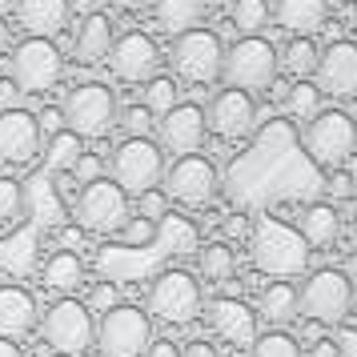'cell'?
I'll use <instances>...</instances> for the list:
<instances>
[{
  "mask_svg": "<svg viewBox=\"0 0 357 357\" xmlns=\"http://www.w3.org/2000/svg\"><path fill=\"white\" fill-rule=\"evenodd\" d=\"M205 125L209 132H217L221 141H241L253 132L257 125V105L249 93L241 89H221L217 97L209 100V109H205Z\"/></svg>",
  "mask_w": 357,
  "mask_h": 357,
  "instance_id": "obj_16",
  "label": "cell"
},
{
  "mask_svg": "<svg viewBox=\"0 0 357 357\" xmlns=\"http://www.w3.org/2000/svg\"><path fill=\"white\" fill-rule=\"evenodd\" d=\"M181 357H217V349H213L209 341H189V345L181 349Z\"/></svg>",
  "mask_w": 357,
  "mask_h": 357,
  "instance_id": "obj_47",
  "label": "cell"
},
{
  "mask_svg": "<svg viewBox=\"0 0 357 357\" xmlns=\"http://www.w3.org/2000/svg\"><path fill=\"white\" fill-rule=\"evenodd\" d=\"M349 237H354V249H357V213H354V225H349Z\"/></svg>",
  "mask_w": 357,
  "mask_h": 357,
  "instance_id": "obj_53",
  "label": "cell"
},
{
  "mask_svg": "<svg viewBox=\"0 0 357 357\" xmlns=\"http://www.w3.org/2000/svg\"><path fill=\"white\" fill-rule=\"evenodd\" d=\"M149 4H153V0H116V8H121V13H145Z\"/></svg>",
  "mask_w": 357,
  "mask_h": 357,
  "instance_id": "obj_50",
  "label": "cell"
},
{
  "mask_svg": "<svg viewBox=\"0 0 357 357\" xmlns=\"http://www.w3.org/2000/svg\"><path fill=\"white\" fill-rule=\"evenodd\" d=\"M45 149L29 109H0V165H33Z\"/></svg>",
  "mask_w": 357,
  "mask_h": 357,
  "instance_id": "obj_17",
  "label": "cell"
},
{
  "mask_svg": "<svg viewBox=\"0 0 357 357\" xmlns=\"http://www.w3.org/2000/svg\"><path fill=\"white\" fill-rule=\"evenodd\" d=\"M177 97H181L177 81H173V77H161V73H157L153 81H145V100H141V105H145L149 113L157 116V121H161V116L169 113L173 105H177Z\"/></svg>",
  "mask_w": 357,
  "mask_h": 357,
  "instance_id": "obj_34",
  "label": "cell"
},
{
  "mask_svg": "<svg viewBox=\"0 0 357 357\" xmlns=\"http://www.w3.org/2000/svg\"><path fill=\"white\" fill-rule=\"evenodd\" d=\"M161 181H165V197L177 201V205H185V209H205L213 197H217V185H221L217 165H213L209 157H201V153L177 157L173 165H165Z\"/></svg>",
  "mask_w": 357,
  "mask_h": 357,
  "instance_id": "obj_13",
  "label": "cell"
},
{
  "mask_svg": "<svg viewBox=\"0 0 357 357\" xmlns=\"http://www.w3.org/2000/svg\"><path fill=\"white\" fill-rule=\"evenodd\" d=\"M8 77L20 93H49L61 84L65 77V56L56 49V40H36V36H24L17 49L8 52Z\"/></svg>",
  "mask_w": 357,
  "mask_h": 357,
  "instance_id": "obj_10",
  "label": "cell"
},
{
  "mask_svg": "<svg viewBox=\"0 0 357 357\" xmlns=\"http://www.w3.org/2000/svg\"><path fill=\"white\" fill-rule=\"evenodd\" d=\"M109 173L125 197H141L149 189H161L165 153L153 137H125L109 157Z\"/></svg>",
  "mask_w": 357,
  "mask_h": 357,
  "instance_id": "obj_3",
  "label": "cell"
},
{
  "mask_svg": "<svg viewBox=\"0 0 357 357\" xmlns=\"http://www.w3.org/2000/svg\"><path fill=\"white\" fill-rule=\"evenodd\" d=\"M297 233H301V241H305L309 249H325V245H333L341 237L337 205H329V201H313V205H305L301 221H297Z\"/></svg>",
  "mask_w": 357,
  "mask_h": 357,
  "instance_id": "obj_25",
  "label": "cell"
},
{
  "mask_svg": "<svg viewBox=\"0 0 357 357\" xmlns=\"http://www.w3.org/2000/svg\"><path fill=\"white\" fill-rule=\"evenodd\" d=\"M197 269H201V277L205 281H233V273H237V257H233V249H229L225 241H213L205 245L201 253H197Z\"/></svg>",
  "mask_w": 357,
  "mask_h": 357,
  "instance_id": "obj_31",
  "label": "cell"
},
{
  "mask_svg": "<svg viewBox=\"0 0 357 357\" xmlns=\"http://www.w3.org/2000/svg\"><path fill=\"white\" fill-rule=\"evenodd\" d=\"M17 24L36 40H56L73 17V0H17Z\"/></svg>",
  "mask_w": 357,
  "mask_h": 357,
  "instance_id": "obj_20",
  "label": "cell"
},
{
  "mask_svg": "<svg viewBox=\"0 0 357 357\" xmlns=\"http://www.w3.org/2000/svg\"><path fill=\"white\" fill-rule=\"evenodd\" d=\"M229 20L241 36H261V29L269 24V0H233Z\"/></svg>",
  "mask_w": 357,
  "mask_h": 357,
  "instance_id": "obj_33",
  "label": "cell"
},
{
  "mask_svg": "<svg viewBox=\"0 0 357 357\" xmlns=\"http://www.w3.org/2000/svg\"><path fill=\"white\" fill-rule=\"evenodd\" d=\"M61 113H65V129L68 132H77L81 141H100V137H109V129L116 125L121 105H116V93L109 89V84L84 81L65 97Z\"/></svg>",
  "mask_w": 357,
  "mask_h": 357,
  "instance_id": "obj_5",
  "label": "cell"
},
{
  "mask_svg": "<svg viewBox=\"0 0 357 357\" xmlns=\"http://www.w3.org/2000/svg\"><path fill=\"white\" fill-rule=\"evenodd\" d=\"M73 177H77V185H89V181L105 177V173H100V157L97 153H84L81 161H77V169H73Z\"/></svg>",
  "mask_w": 357,
  "mask_h": 357,
  "instance_id": "obj_41",
  "label": "cell"
},
{
  "mask_svg": "<svg viewBox=\"0 0 357 357\" xmlns=\"http://www.w3.org/2000/svg\"><path fill=\"white\" fill-rule=\"evenodd\" d=\"M73 221L84 233H97V237L121 233V225L129 221V197L121 193V185L113 177L89 181V185H81V193L73 201Z\"/></svg>",
  "mask_w": 357,
  "mask_h": 357,
  "instance_id": "obj_8",
  "label": "cell"
},
{
  "mask_svg": "<svg viewBox=\"0 0 357 357\" xmlns=\"http://www.w3.org/2000/svg\"><path fill=\"white\" fill-rule=\"evenodd\" d=\"M29 217V197L17 177H0V237L17 233L20 221Z\"/></svg>",
  "mask_w": 357,
  "mask_h": 357,
  "instance_id": "obj_29",
  "label": "cell"
},
{
  "mask_svg": "<svg viewBox=\"0 0 357 357\" xmlns=\"http://www.w3.org/2000/svg\"><path fill=\"white\" fill-rule=\"evenodd\" d=\"M137 217H145V221H153V225H161L165 217H169V197H165V189H149V193L137 197Z\"/></svg>",
  "mask_w": 357,
  "mask_h": 357,
  "instance_id": "obj_38",
  "label": "cell"
},
{
  "mask_svg": "<svg viewBox=\"0 0 357 357\" xmlns=\"http://www.w3.org/2000/svg\"><path fill=\"white\" fill-rule=\"evenodd\" d=\"M49 357H65V354H49Z\"/></svg>",
  "mask_w": 357,
  "mask_h": 357,
  "instance_id": "obj_55",
  "label": "cell"
},
{
  "mask_svg": "<svg viewBox=\"0 0 357 357\" xmlns=\"http://www.w3.org/2000/svg\"><path fill=\"white\" fill-rule=\"evenodd\" d=\"M157 132H161V153H173V157H193V153H201L205 137H209L205 109L193 105V100H177V105L157 121Z\"/></svg>",
  "mask_w": 357,
  "mask_h": 357,
  "instance_id": "obj_15",
  "label": "cell"
},
{
  "mask_svg": "<svg viewBox=\"0 0 357 357\" xmlns=\"http://www.w3.org/2000/svg\"><path fill=\"white\" fill-rule=\"evenodd\" d=\"M20 89L13 84V77H0V109H20Z\"/></svg>",
  "mask_w": 357,
  "mask_h": 357,
  "instance_id": "obj_45",
  "label": "cell"
},
{
  "mask_svg": "<svg viewBox=\"0 0 357 357\" xmlns=\"http://www.w3.org/2000/svg\"><path fill=\"white\" fill-rule=\"evenodd\" d=\"M285 113L293 116V121H313V116L321 113V89L313 81H293L289 93H285Z\"/></svg>",
  "mask_w": 357,
  "mask_h": 357,
  "instance_id": "obj_32",
  "label": "cell"
},
{
  "mask_svg": "<svg viewBox=\"0 0 357 357\" xmlns=\"http://www.w3.org/2000/svg\"><path fill=\"white\" fill-rule=\"evenodd\" d=\"M257 313H261L269 325H289V321H297V313H301L297 289H293L289 281H273V285H265V289H261V301H257Z\"/></svg>",
  "mask_w": 357,
  "mask_h": 357,
  "instance_id": "obj_27",
  "label": "cell"
},
{
  "mask_svg": "<svg viewBox=\"0 0 357 357\" xmlns=\"http://www.w3.org/2000/svg\"><path fill=\"white\" fill-rule=\"evenodd\" d=\"M325 193L333 197V201L354 197V177H349L345 169H329V177H325Z\"/></svg>",
  "mask_w": 357,
  "mask_h": 357,
  "instance_id": "obj_40",
  "label": "cell"
},
{
  "mask_svg": "<svg viewBox=\"0 0 357 357\" xmlns=\"http://www.w3.org/2000/svg\"><path fill=\"white\" fill-rule=\"evenodd\" d=\"M297 301H301V313H305L309 321L337 325L354 309V281L341 273V269H317L297 289Z\"/></svg>",
  "mask_w": 357,
  "mask_h": 357,
  "instance_id": "obj_12",
  "label": "cell"
},
{
  "mask_svg": "<svg viewBox=\"0 0 357 357\" xmlns=\"http://www.w3.org/2000/svg\"><path fill=\"white\" fill-rule=\"evenodd\" d=\"M277 29H285L289 36H313L325 29L329 20V0H277L273 4Z\"/></svg>",
  "mask_w": 357,
  "mask_h": 357,
  "instance_id": "obj_23",
  "label": "cell"
},
{
  "mask_svg": "<svg viewBox=\"0 0 357 357\" xmlns=\"http://www.w3.org/2000/svg\"><path fill=\"white\" fill-rule=\"evenodd\" d=\"M354 309H357V285H354Z\"/></svg>",
  "mask_w": 357,
  "mask_h": 357,
  "instance_id": "obj_54",
  "label": "cell"
},
{
  "mask_svg": "<svg viewBox=\"0 0 357 357\" xmlns=\"http://www.w3.org/2000/svg\"><path fill=\"white\" fill-rule=\"evenodd\" d=\"M40 325V305L24 285H0V337L17 341Z\"/></svg>",
  "mask_w": 357,
  "mask_h": 357,
  "instance_id": "obj_21",
  "label": "cell"
},
{
  "mask_svg": "<svg viewBox=\"0 0 357 357\" xmlns=\"http://www.w3.org/2000/svg\"><path fill=\"white\" fill-rule=\"evenodd\" d=\"M109 68L121 84H145L157 77L161 68V49L157 40L141 29H129L113 40V52H109Z\"/></svg>",
  "mask_w": 357,
  "mask_h": 357,
  "instance_id": "obj_14",
  "label": "cell"
},
{
  "mask_svg": "<svg viewBox=\"0 0 357 357\" xmlns=\"http://www.w3.org/2000/svg\"><path fill=\"white\" fill-rule=\"evenodd\" d=\"M36 129H40L45 141L56 137V132H65V113H61V105H45V109L36 113Z\"/></svg>",
  "mask_w": 357,
  "mask_h": 357,
  "instance_id": "obj_39",
  "label": "cell"
},
{
  "mask_svg": "<svg viewBox=\"0 0 357 357\" xmlns=\"http://www.w3.org/2000/svg\"><path fill=\"white\" fill-rule=\"evenodd\" d=\"M4 52H13V29H8V20L0 17V56Z\"/></svg>",
  "mask_w": 357,
  "mask_h": 357,
  "instance_id": "obj_49",
  "label": "cell"
},
{
  "mask_svg": "<svg viewBox=\"0 0 357 357\" xmlns=\"http://www.w3.org/2000/svg\"><path fill=\"white\" fill-rule=\"evenodd\" d=\"M40 157H45V165H49V173L56 177V173H73L77 169V161L84 157V141L77 137V132H56V137H49L45 141V149H40Z\"/></svg>",
  "mask_w": 357,
  "mask_h": 357,
  "instance_id": "obj_28",
  "label": "cell"
},
{
  "mask_svg": "<svg viewBox=\"0 0 357 357\" xmlns=\"http://www.w3.org/2000/svg\"><path fill=\"white\" fill-rule=\"evenodd\" d=\"M40 341L49 345L52 354L65 357H81L97 345V321L93 309L77 301V297H56L45 313H40Z\"/></svg>",
  "mask_w": 357,
  "mask_h": 357,
  "instance_id": "obj_2",
  "label": "cell"
},
{
  "mask_svg": "<svg viewBox=\"0 0 357 357\" xmlns=\"http://www.w3.org/2000/svg\"><path fill=\"white\" fill-rule=\"evenodd\" d=\"M52 185H56V197H61V201H77V193H81V185H77L73 173H56Z\"/></svg>",
  "mask_w": 357,
  "mask_h": 357,
  "instance_id": "obj_44",
  "label": "cell"
},
{
  "mask_svg": "<svg viewBox=\"0 0 357 357\" xmlns=\"http://www.w3.org/2000/svg\"><path fill=\"white\" fill-rule=\"evenodd\" d=\"M277 68H281V56L265 36H241L233 49H225L221 77H225V89H241L253 97V93L273 89Z\"/></svg>",
  "mask_w": 357,
  "mask_h": 357,
  "instance_id": "obj_4",
  "label": "cell"
},
{
  "mask_svg": "<svg viewBox=\"0 0 357 357\" xmlns=\"http://www.w3.org/2000/svg\"><path fill=\"white\" fill-rule=\"evenodd\" d=\"M277 56H281V68L289 73L293 81H309V77L317 73L321 49L313 45V36H293L289 45H285V52H277Z\"/></svg>",
  "mask_w": 357,
  "mask_h": 357,
  "instance_id": "obj_30",
  "label": "cell"
},
{
  "mask_svg": "<svg viewBox=\"0 0 357 357\" xmlns=\"http://www.w3.org/2000/svg\"><path fill=\"white\" fill-rule=\"evenodd\" d=\"M249 357H305L297 337H289L285 329H269V333H257V341L249 345Z\"/></svg>",
  "mask_w": 357,
  "mask_h": 357,
  "instance_id": "obj_35",
  "label": "cell"
},
{
  "mask_svg": "<svg viewBox=\"0 0 357 357\" xmlns=\"http://www.w3.org/2000/svg\"><path fill=\"white\" fill-rule=\"evenodd\" d=\"M0 357H24V349H20L17 341H8V337H0Z\"/></svg>",
  "mask_w": 357,
  "mask_h": 357,
  "instance_id": "obj_51",
  "label": "cell"
},
{
  "mask_svg": "<svg viewBox=\"0 0 357 357\" xmlns=\"http://www.w3.org/2000/svg\"><path fill=\"white\" fill-rule=\"evenodd\" d=\"M173 73L185 84H213L221 81V65H225V45L213 29H189V33L173 36Z\"/></svg>",
  "mask_w": 357,
  "mask_h": 357,
  "instance_id": "obj_9",
  "label": "cell"
},
{
  "mask_svg": "<svg viewBox=\"0 0 357 357\" xmlns=\"http://www.w3.org/2000/svg\"><path fill=\"white\" fill-rule=\"evenodd\" d=\"M333 345H337V357H357V325H337Z\"/></svg>",
  "mask_w": 357,
  "mask_h": 357,
  "instance_id": "obj_43",
  "label": "cell"
},
{
  "mask_svg": "<svg viewBox=\"0 0 357 357\" xmlns=\"http://www.w3.org/2000/svg\"><path fill=\"white\" fill-rule=\"evenodd\" d=\"M121 245H129V249H145V245L157 241V225L153 221H145V217H129L125 225H121Z\"/></svg>",
  "mask_w": 357,
  "mask_h": 357,
  "instance_id": "obj_37",
  "label": "cell"
},
{
  "mask_svg": "<svg viewBox=\"0 0 357 357\" xmlns=\"http://www.w3.org/2000/svg\"><path fill=\"white\" fill-rule=\"evenodd\" d=\"M113 20L105 13H89V17L77 24V36H73V61L77 65H105L109 52H113Z\"/></svg>",
  "mask_w": 357,
  "mask_h": 357,
  "instance_id": "obj_22",
  "label": "cell"
},
{
  "mask_svg": "<svg viewBox=\"0 0 357 357\" xmlns=\"http://www.w3.org/2000/svg\"><path fill=\"white\" fill-rule=\"evenodd\" d=\"M145 357H181V345H177V341H157V337H153V345H149V349H145Z\"/></svg>",
  "mask_w": 357,
  "mask_h": 357,
  "instance_id": "obj_46",
  "label": "cell"
},
{
  "mask_svg": "<svg viewBox=\"0 0 357 357\" xmlns=\"http://www.w3.org/2000/svg\"><path fill=\"white\" fill-rule=\"evenodd\" d=\"M209 4L213 0H153V17L161 24V33L181 36V33H189V29H201Z\"/></svg>",
  "mask_w": 357,
  "mask_h": 357,
  "instance_id": "obj_26",
  "label": "cell"
},
{
  "mask_svg": "<svg viewBox=\"0 0 357 357\" xmlns=\"http://www.w3.org/2000/svg\"><path fill=\"white\" fill-rule=\"evenodd\" d=\"M317 89L321 97H357V45L354 40H333L329 49L317 56Z\"/></svg>",
  "mask_w": 357,
  "mask_h": 357,
  "instance_id": "obj_18",
  "label": "cell"
},
{
  "mask_svg": "<svg viewBox=\"0 0 357 357\" xmlns=\"http://www.w3.org/2000/svg\"><path fill=\"white\" fill-rule=\"evenodd\" d=\"M305 357H337V345H333V337H329V341H313V349H309V354Z\"/></svg>",
  "mask_w": 357,
  "mask_h": 357,
  "instance_id": "obj_48",
  "label": "cell"
},
{
  "mask_svg": "<svg viewBox=\"0 0 357 357\" xmlns=\"http://www.w3.org/2000/svg\"><path fill=\"white\" fill-rule=\"evenodd\" d=\"M205 321H209V329L217 337L229 341V345H237V349H249L257 341V313H253V305H245L237 297H217V301H209Z\"/></svg>",
  "mask_w": 357,
  "mask_h": 357,
  "instance_id": "obj_19",
  "label": "cell"
},
{
  "mask_svg": "<svg viewBox=\"0 0 357 357\" xmlns=\"http://www.w3.org/2000/svg\"><path fill=\"white\" fill-rule=\"evenodd\" d=\"M40 285L56 297H73V293L84 285V261L81 253H73V249H56L45 257L40 265Z\"/></svg>",
  "mask_w": 357,
  "mask_h": 357,
  "instance_id": "obj_24",
  "label": "cell"
},
{
  "mask_svg": "<svg viewBox=\"0 0 357 357\" xmlns=\"http://www.w3.org/2000/svg\"><path fill=\"white\" fill-rule=\"evenodd\" d=\"M153 345V317L141 305L116 301L97 321V349L100 357H145Z\"/></svg>",
  "mask_w": 357,
  "mask_h": 357,
  "instance_id": "obj_7",
  "label": "cell"
},
{
  "mask_svg": "<svg viewBox=\"0 0 357 357\" xmlns=\"http://www.w3.org/2000/svg\"><path fill=\"white\" fill-rule=\"evenodd\" d=\"M249 257L265 277L273 281H289L301 277L309 265V245L301 241V233L285 221H261L249 237Z\"/></svg>",
  "mask_w": 357,
  "mask_h": 357,
  "instance_id": "obj_1",
  "label": "cell"
},
{
  "mask_svg": "<svg viewBox=\"0 0 357 357\" xmlns=\"http://www.w3.org/2000/svg\"><path fill=\"white\" fill-rule=\"evenodd\" d=\"M89 309H100V313H109V309L116 305V285H109V281H100L97 289L89 293V301H84Z\"/></svg>",
  "mask_w": 357,
  "mask_h": 357,
  "instance_id": "obj_42",
  "label": "cell"
},
{
  "mask_svg": "<svg viewBox=\"0 0 357 357\" xmlns=\"http://www.w3.org/2000/svg\"><path fill=\"white\" fill-rule=\"evenodd\" d=\"M116 125L125 129V137H149V132L157 129V116L149 113L145 105H125L116 113Z\"/></svg>",
  "mask_w": 357,
  "mask_h": 357,
  "instance_id": "obj_36",
  "label": "cell"
},
{
  "mask_svg": "<svg viewBox=\"0 0 357 357\" xmlns=\"http://www.w3.org/2000/svg\"><path fill=\"white\" fill-rule=\"evenodd\" d=\"M205 309L201 281L189 269H165L149 285V317L165 325H193Z\"/></svg>",
  "mask_w": 357,
  "mask_h": 357,
  "instance_id": "obj_6",
  "label": "cell"
},
{
  "mask_svg": "<svg viewBox=\"0 0 357 357\" xmlns=\"http://www.w3.org/2000/svg\"><path fill=\"white\" fill-rule=\"evenodd\" d=\"M13 8H17V0H0V17H4V13H13Z\"/></svg>",
  "mask_w": 357,
  "mask_h": 357,
  "instance_id": "obj_52",
  "label": "cell"
},
{
  "mask_svg": "<svg viewBox=\"0 0 357 357\" xmlns=\"http://www.w3.org/2000/svg\"><path fill=\"white\" fill-rule=\"evenodd\" d=\"M305 153L321 169H341L357 153V121L341 109H321L305 125Z\"/></svg>",
  "mask_w": 357,
  "mask_h": 357,
  "instance_id": "obj_11",
  "label": "cell"
}]
</instances>
